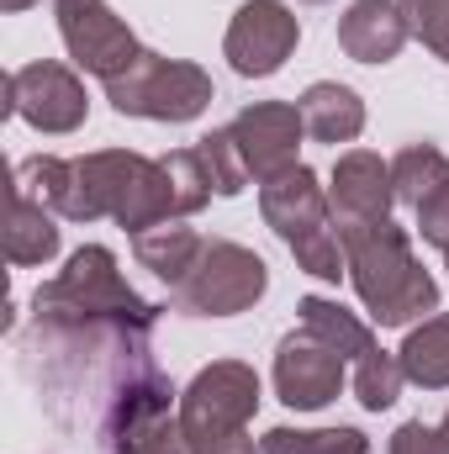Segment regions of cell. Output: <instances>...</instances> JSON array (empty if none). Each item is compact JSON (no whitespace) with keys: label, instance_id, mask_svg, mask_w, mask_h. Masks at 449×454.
I'll list each match as a JSON object with an SVG mask.
<instances>
[{"label":"cell","instance_id":"6da1fadb","mask_svg":"<svg viewBox=\"0 0 449 454\" xmlns=\"http://www.w3.org/2000/svg\"><path fill=\"white\" fill-rule=\"evenodd\" d=\"M11 191L48 207L53 217L69 223H101L112 217L127 232H148L159 223H185L175 207V185L164 159L132 153V148H101L85 159H21L11 175Z\"/></svg>","mask_w":449,"mask_h":454},{"label":"cell","instance_id":"7a4b0ae2","mask_svg":"<svg viewBox=\"0 0 449 454\" xmlns=\"http://www.w3.org/2000/svg\"><path fill=\"white\" fill-rule=\"evenodd\" d=\"M32 317L37 333H59V339H96V343H116V348H143L148 328L159 323V307L143 301L122 270L116 254L106 243H85L69 254V264L37 286L32 296Z\"/></svg>","mask_w":449,"mask_h":454},{"label":"cell","instance_id":"3957f363","mask_svg":"<svg viewBox=\"0 0 449 454\" xmlns=\"http://www.w3.org/2000/svg\"><path fill=\"white\" fill-rule=\"evenodd\" d=\"M343 264L354 280V296L381 328H407L423 312H439V280L418 264L407 227L391 217L381 223H338Z\"/></svg>","mask_w":449,"mask_h":454},{"label":"cell","instance_id":"277c9868","mask_svg":"<svg viewBox=\"0 0 449 454\" xmlns=\"http://www.w3.org/2000/svg\"><path fill=\"white\" fill-rule=\"evenodd\" d=\"M259 412V375L243 359H212L180 391V434L191 454H259L248 423Z\"/></svg>","mask_w":449,"mask_h":454},{"label":"cell","instance_id":"5b68a950","mask_svg":"<svg viewBox=\"0 0 449 454\" xmlns=\"http://www.w3.org/2000/svg\"><path fill=\"white\" fill-rule=\"evenodd\" d=\"M259 212H264V223L275 227V238L291 248L296 270H307V275H318V280L349 275L334 201H328V191L318 185V175H312L307 164H296V169H286L280 180L259 185Z\"/></svg>","mask_w":449,"mask_h":454},{"label":"cell","instance_id":"8992f818","mask_svg":"<svg viewBox=\"0 0 449 454\" xmlns=\"http://www.w3.org/2000/svg\"><path fill=\"white\" fill-rule=\"evenodd\" d=\"M212 74L191 59H164V53H138V64L127 74L106 80V101L122 116H143V121H196L212 106Z\"/></svg>","mask_w":449,"mask_h":454},{"label":"cell","instance_id":"52a82bcc","mask_svg":"<svg viewBox=\"0 0 449 454\" xmlns=\"http://www.w3.org/2000/svg\"><path fill=\"white\" fill-rule=\"evenodd\" d=\"M302 328H312L318 339H328L354 364V396H359V407L365 412H386L397 396H402V359L397 354H386L375 333L349 312V307H338L328 296H302Z\"/></svg>","mask_w":449,"mask_h":454},{"label":"cell","instance_id":"ba28073f","mask_svg":"<svg viewBox=\"0 0 449 454\" xmlns=\"http://www.w3.org/2000/svg\"><path fill=\"white\" fill-rule=\"evenodd\" d=\"M270 291V270L254 248L232 243V238H212L196 259V270L175 286V307L191 317H238L248 312L259 296Z\"/></svg>","mask_w":449,"mask_h":454},{"label":"cell","instance_id":"9c48e42d","mask_svg":"<svg viewBox=\"0 0 449 454\" xmlns=\"http://www.w3.org/2000/svg\"><path fill=\"white\" fill-rule=\"evenodd\" d=\"M169 380L159 370L127 375V386L112 396L106 439L112 454H191L180 434V412H169Z\"/></svg>","mask_w":449,"mask_h":454},{"label":"cell","instance_id":"30bf717a","mask_svg":"<svg viewBox=\"0 0 449 454\" xmlns=\"http://www.w3.org/2000/svg\"><path fill=\"white\" fill-rule=\"evenodd\" d=\"M5 112L21 116L37 132H48V137H64V132H80L85 127L91 96H85V85H80V74L69 64L37 59V64H21L5 80Z\"/></svg>","mask_w":449,"mask_h":454},{"label":"cell","instance_id":"8fae6325","mask_svg":"<svg viewBox=\"0 0 449 454\" xmlns=\"http://www.w3.org/2000/svg\"><path fill=\"white\" fill-rule=\"evenodd\" d=\"M53 11H59V32H64L69 59L85 74H96L101 85L138 64L143 43L132 37V27L116 16L106 0H53Z\"/></svg>","mask_w":449,"mask_h":454},{"label":"cell","instance_id":"7c38bea8","mask_svg":"<svg viewBox=\"0 0 449 454\" xmlns=\"http://www.w3.org/2000/svg\"><path fill=\"white\" fill-rule=\"evenodd\" d=\"M302 43V21L280 5V0H248L238 5V16L227 21L223 53L232 74L243 80H270Z\"/></svg>","mask_w":449,"mask_h":454},{"label":"cell","instance_id":"4fadbf2b","mask_svg":"<svg viewBox=\"0 0 449 454\" xmlns=\"http://www.w3.org/2000/svg\"><path fill=\"white\" fill-rule=\"evenodd\" d=\"M227 132L243 153L248 180L270 185L286 169H296V148L307 137V121H302V106H291V101H254L227 121Z\"/></svg>","mask_w":449,"mask_h":454},{"label":"cell","instance_id":"5bb4252c","mask_svg":"<svg viewBox=\"0 0 449 454\" xmlns=\"http://www.w3.org/2000/svg\"><path fill=\"white\" fill-rule=\"evenodd\" d=\"M275 391L286 407L296 412H318L343 391V354L328 339H318L312 328L286 333L275 348Z\"/></svg>","mask_w":449,"mask_h":454},{"label":"cell","instance_id":"9a60e30c","mask_svg":"<svg viewBox=\"0 0 449 454\" xmlns=\"http://www.w3.org/2000/svg\"><path fill=\"white\" fill-rule=\"evenodd\" d=\"M328 201H334L338 223H381L397 207V185H391V164L370 148H349L338 153L334 180H328Z\"/></svg>","mask_w":449,"mask_h":454},{"label":"cell","instance_id":"2e32d148","mask_svg":"<svg viewBox=\"0 0 449 454\" xmlns=\"http://www.w3.org/2000/svg\"><path fill=\"white\" fill-rule=\"evenodd\" d=\"M407 37H413V27L397 0H354L338 16V48L354 64H391L407 48Z\"/></svg>","mask_w":449,"mask_h":454},{"label":"cell","instance_id":"e0dca14e","mask_svg":"<svg viewBox=\"0 0 449 454\" xmlns=\"http://www.w3.org/2000/svg\"><path fill=\"white\" fill-rule=\"evenodd\" d=\"M296 106H302V121H307V137H318V143L338 148V143H354L365 132V101L349 85H338V80L307 85V96Z\"/></svg>","mask_w":449,"mask_h":454},{"label":"cell","instance_id":"ac0fdd59","mask_svg":"<svg viewBox=\"0 0 449 454\" xmlns=\"http://www.w3.org/2000/svg\"><path fill=\"white\" fill-rule=\"evenodd\" d=\"M201 248H207V238H201L196 227H185V223H159V227H148V232H132L138 264L154 270V275L169 280V286H180V280L196 270Z\"/></svg>","mask_w":449,"mask_h":454},{"label":"cell","instance_id":"d6986e66","mask_svg":"<svg viewBox=\"0 0 449 454\" xmlns=\"http://www.w3.org/2000/svg\"><path fill=\"white\" fill-rule=\"evenodd\" d=\"M59 254V217L27 196L11 191V217H5V259L16 270H32V264H48Z\"/></svg>","mask_w":449,"mask_h":454},{"label":"cell","instance_id":"ffe728a7","mask_svg":"<svg viewBox=\"0 0 449 454\" xmlns=\"http://www.w3.org/2000/svg\"><path fill=\"white\" fill-rule=\"evenodd\" d=\"M397 359H402V375H407L413 386H423V391H449V312L423 317V323L402 339Z\"/></svg>","mask_w":449,"mask_h":454},{"label":"cell","instance_id":"44dd1931","mask_svg":"<svg viewBox=\"0 0 449 454\" xmlns=\"http://www.w3.org/2000/svg\"><path fill=\"white\" fill-rule=\"evenodd\" d=\"M391 185H397V201L407 212H418L423 201H434L439 191H449V159L434 143H407L391 159Z\"/></svg>","mask_w":449,"mask_h":454},{"label":"cell","instance_id":"7402d4cb","mask_svg":"<svg viewBox=\"0 0 449 454\" xmlns=\"http://www.w3.org/2000/svg\"><path fill=\"white\" fill-rule=\"evenodd\" d=\"M259 454H370V439L359 428H270Z\"/></svg>","mask_w":449,"mask_h":454},{"label":"cell","instance_id":"603a6c76","mask_svg":"<svg viewBox=\"0 0 449 454\" xmlns=\"http://www.w3.org/2000/svg\"><path fill=\"white\" fill-rule=\"evenodd\" d=\"M164 169H169L180 217H196V212L217 196V191H212V175H207V164H201V148H175V153H164Z\"/></svg>","mask_w":449,"mask_h":454},{"label":"cell","instance_id":"cb8c5ba5","mask_svg":"<svg viewBox=\"0 0 449 454\" xmlns=\"http://www.w3.org/2000/svg\"><path fill=\"white\" fill-rule=\"evenodd\" d=\"M196 148H201V164H207V175H212V191H217V196H238V191L248 185L243 153H238V143H232V132H227V127L207 132Z\"/></svg>","mask_w":449,"mask_h":454},{"label":"cell","instance_id":"d4e9b609","mask_svg":"<svg viewBox=\"0 0 449 454\" xmlns=\"http://www.w3.org/2000/svg\"><path fill=\"white\" fill-rule=\"evenodd\" d=\"M397 5H402L413 37H418L434 59L449 64V0H397Z\"/></svg>","mask_w":449,"mask_h":454},{"label":"cell","instance_id":"484cf974","mask_svg":"<svg viewBox=\"0 0 449 454\" xmlns=\"http://www.w3.org/2000/svg\"><path fill=\"white\" fill-rule=\"evenodd\" d=\"M386 454H449V412L429 428V423H402L391 434Z\"/></svg>","mask_w":449,"mask_h":454},{"label":"cell","instance_id":"4316f807","mask_svg":"<svg viewBox=\"0 0 449 454\" xmlns=\"http://www.w3.org/2000/svg\"><path fill=\"white\" fill-rule=\"evenodd\" d=\"M413 217H418V232H423V243H434L439 254H449V191H439L434 201H423Z\"/></svg>","mask_w":449,"mask_h":454},{"label":"cell","instance_id":"83f0119b","mask_svg":"<svg viewBox=\"0 0 449 454\" xmlns=\"http://www.w3.org/2000/svg\"><path fill=\"white\" fill-rule=\"evenodd\" d=\"M27 5H37V0H0V11H11V16H16V11H27Z\"/></svg>","mask_w":449,"mask_h":454},{"label":"cell","instance_id":"f1b7e54d","mask_svg":"<svg viewBox=\"0 0 449 454\" xmlns=\"http://www.w3.org/2000/svg\"><path fill=\"white\" fill-rule=\"evenodd\" d=\"M302 5H323V0H302Z\"/></svg>","mask_w":449,"mask_h":454},{"label":"cell","instance_id":"f546056e","mask_svg":"<svg viewBox=\"0 0 449 454\" xmlns=\"http://www.w3.org/2000/svg\"><path fill=\"white\" fill-rule=\"evenodd\" d=\"M445 270H449V254H445Z\"/></svg>","mask_w":449,"mask_h":454}]
</instances>
